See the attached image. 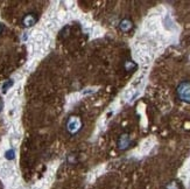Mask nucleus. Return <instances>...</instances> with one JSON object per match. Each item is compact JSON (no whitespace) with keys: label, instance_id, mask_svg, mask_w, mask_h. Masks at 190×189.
Masks as SVG:
<instances>
[{"label":"nucleus","instance_id":"423d86ee","mask_svg":"<svg viewBox=\"0 0 190 189\" xmlns=\"http://www.w3.org/2000/svg\"><path fill=\"white\" fill-rule=\"evenodd\" d=\"M166 189H182V186L178 181L174 180V181H170L168 183L166 186Z\"/></svg>","mask_w":190,"mask_h":189},{"label":"nucleus","instance_id":"f257e3e1","mask_svg":"<svg viewBox=\"0 0 190 189\" xmlns=\"http://www.w3.org/2000/svg\"><path fill=\"white\" fill-rule=\"evenodd\" d=\"M177 97L181 99L182 102H185L190 104V82L189 81H183L178 84L176 89Z\"/></svg>","mask_w":190,"mask_h":189},{"label":"nucleus","instance_id":"20e7f679","mask_svg":"<svg viewBox=\"0 0 190 189\" xmlns=\"http://www.w3.org/2000/svg\"><path fill=\"white\" fill-rule=\"evenodd\" d=\"M119 28L122 32L127 33V32H129V30L133 28V22L129 19H122V21H120V23H119Z\"/></svg>","mask_w":190,"mask_h":189},{"label":"nucleus","instance_id":"f03ea898","mask_svg":"<svg viewBox=\"0 0 190 189\" xmlns=\"http://www.w3.org/2000/svg\"><path fill=\"white\" fill-rule=\"evenodd\" d=\"M82 126H83V121L77 116L70 117L68 119V121H67V131H68L71 136L77 134L82 130Z\"/></svg>","mask_w":190,"mask_h":189},{"label":"nucleus","instance_id":"1a4fd4ad","mask_svg":"<svg viewBox=\"0 0 190 189\" xmlns=\"http://www.w3.org/2000/svg\"><path fill=\"white\" fill-rule=\"evenodd\" d=\"M1 30H2V27H1V25H0V33H1Z\"/></svg>","mask_w":190,"mask_h":189},{"label":"nucleus","instance_id":"6e6552de","mask_svg":"<svg viewBox=\"0 0 190 189\" xmlns=\"http://www.w3.org/2000/svg\"><path fill=\"white\" fill-rule=\"evenodd\" d=\"M1 107H2V103H1V100H0V110H1Z\"/></svg>","mask_w":190,"mask_h":189},{"label":"nucleus","instance_id":"0eeeda50","mask_svg":"<svg viewBox=\"0 0 190 189\" xmlns=\"http://www.w3.org/2000/svg\"><path fill=\"white\" fill-rule=\"evenodd\" d=\"M135 68H137V64H135L133 61H126V62H125V70H127V71H133Z\"/></svg>","mask_w":190,"mask_h":189},{"label":"nucleus","instance_id":"39448f33","mask_svg":"<svg viewBox=\"0 0 190 189\" xmlns=\"http://www.w3.org/2000/svg\"><path fill=\"white\" fill-rule=\"evenodd\" d=\"M36 20H38V18L35 16V14H27L23 18L22 22L25 26L29 27V26H32V25H34V23L36 22Z\"/></svg>","mask_w":190,"mask_h":189},{"label":"nucleus","instance_id":"7ed1b4c3","mask_svg":"<svg viewBox=\"0 0 190 189\" xmlns=\"http://www.w3.org/2000/svg\"><path fill=\"white\" fill-rule=\"evenodd\" d=\"M129 144H131V138H129L128 133H122V136L119 137L118 143H117V145H118V148H119V150H122V151L126 150V148L129 146Z\"/></svg>","mask_w":190,"mask_h":189}]
</instances>
